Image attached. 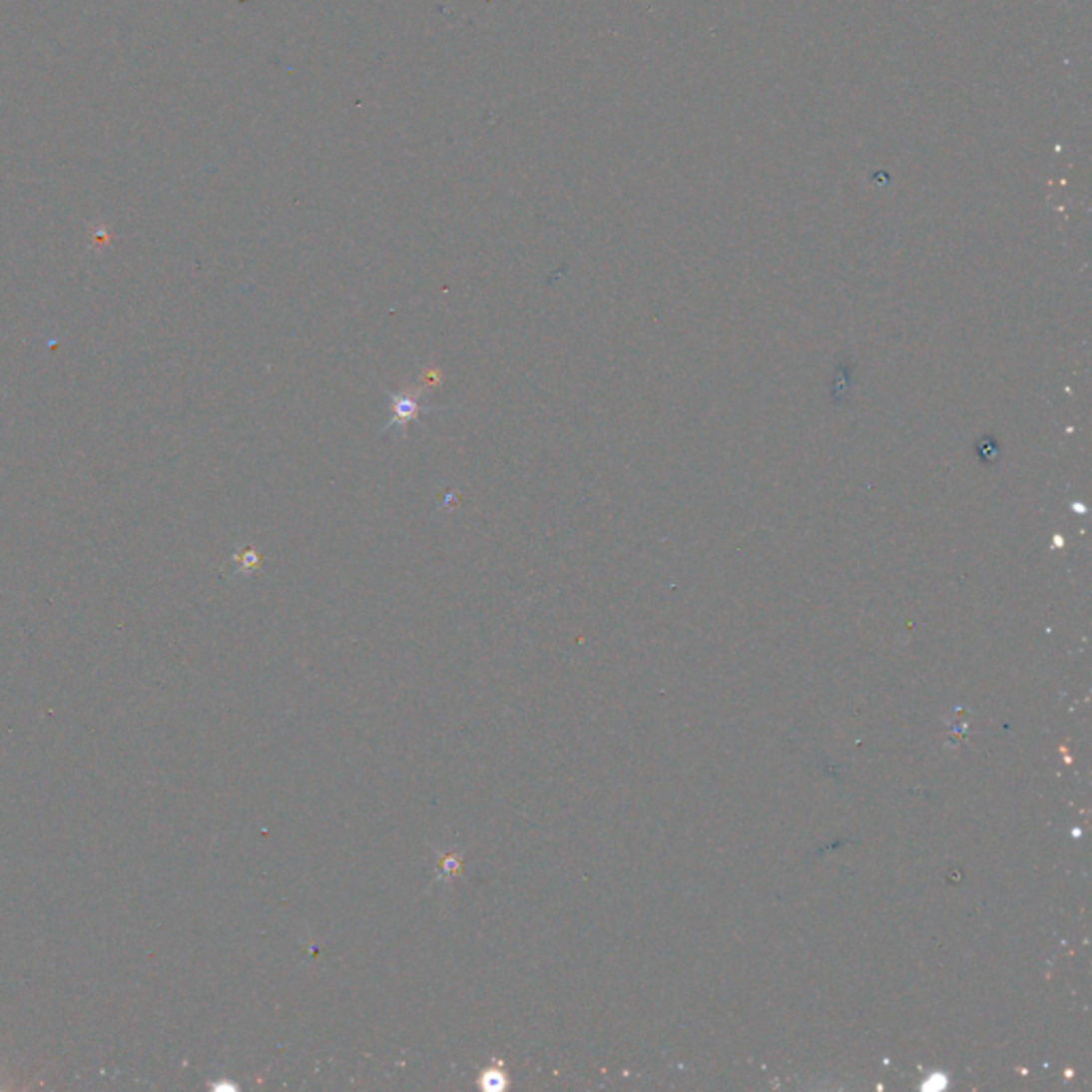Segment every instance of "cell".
<instances>
[{
	"label": "cell",
	"instance_id": "2",
	"mask_svg": "<svg viewBox=\"0 0 1092 1092\" xmlns=\"http://www.w3.org/2000/svg\"><path fill=\"white\" fill-rule=\"evenodd\" d=\"M236 561L240 564L242 572H253L261 564V551L255 549V546H246L242 553L236 555Z\"/></svg>",
	"mask_w": 1092,
	"mask_h": 1092
},
{
	"label": "cell",
	"instance_id": "1",
	"mask_svg": "<svg viewBox=\"0 0 1092 1092\" xmlns=\"http://www.w3.org/2000/svg\"><path fill=\"white\" fill-rule=\"evenodd\" d=\"M427 391H431V386L425 380H420V378L414 386H403V388H399V391H393L391 393V418L386 420V425L382 427V431L399 429L405 435V431H408V425L412 423V420H416V416L420 412L450 410V408H438V405H423V403H420V397H423Z\"/></svg>",
	"mask_w": 1092,
	"mask_h": 1092
}]
</instances>
